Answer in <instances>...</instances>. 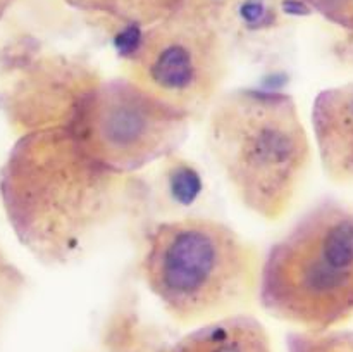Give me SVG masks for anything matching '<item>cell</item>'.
Segmentation results:
<instances>
[{
  "instance_id": "3957f363",
  "label": "cell",
  "mask_w": 353,
  "mask_h": 352,
  "mask_svg": "<svg viewBox=\"0 0 353 352\" xmlns=\"http://www.w3.org/2000/svg\"><path fill=\"white\" fill-rule=\"evenodd\" d=\"M261 255L238 231L210 217L155 224L140 273L162 309L181 324L245 313L259 295Z\"/></svg>"
},
{
  "instance_id": "7a4b0ae2",
  "label": "cell",
  "mask_w": 353,
  "mask_h": 352,
  "mask_svg": "<svg viewBox=\"0 0 353 352\" xmlns=\"http://www.w3.org/2000/svg\"><path fill=\"white\" fill-rule=\"evenodd\" d=\"M205 140L236 199L274 223L295 204L312 162V144L295 99L234 88L209 107Z\"/></svg>"
},
{
  "instance_id": "7c38bea8",
  "label": "cell",
  "mask_w": 353,
  "mask_h": 352,
  "mask_svg": "<svg viewBox=\"0 0 353 352\" xmlns=\"http://www.w3.org/2000/svg\"><path fill=\"white\" fill-rule=\"evenodd\" d=\"M334 26L353 33V0H296Z\"/></svg>"
},
{
  "instance_id": "5b68a950",
  "label": "cell",
  "mask_w": 353,
  "mask_h": 352,
  "mask_svg": "<svg viewBox=\"0 0 353 352\" xmlns=\"http://www.w3.org/2000/svg\"><path fill=\"white\" fill-rule=\"evenodd\" d=\"M190 121L186 110L123 75L86 88L65 126L97 161L133 175L178 150Z\"/></svg>"
},
{
  "instance_id": "52a82bcc",
  "label": "cell",
  "mask_w": 353,
  "mask_h": 352,
  "mask_svg": "<svg viewBox=\"0 0 353 352\" xmlns=\"http://www.w3.org/2000/svg\"><path fill=\"white\" fill-rule=\"evenodd\" d=\"M99 79L97 69L78 57L59 52L33 55L7 93L9 119L23 133L68 124L79 97Z\"/></svg>"
},
{
  "instance_id": "277c9868",
  "label": "cell",
  "mask_w": 353,
  "mask_h": 352,
  "mask_svg": "<svg viewBox=\"0 0 353 352\" xmlns=\"http://www.w3.org/2000/svg\"><path fill=\"white\" fill-rule=\"evenodd\" d=\"M257 299L300 330H331L353 320L352 202L321 200L271 245Z\"/></svg>"
},
{
  "instance_id": "ba28073f",
  "label": "cell",
  "mask_w": 353,
  "mask_h": 352,
  "mask_svg": "<svg viewBox=\"0 0 353 352\" xmlns=\"http://www.w3.org/2000/svg\"><path fill=\"white\" fill-rule=\"evenodd\" d=\"M312 131L327 178L340 185L353 183V81L317 93Z\"/></svg>"
},
{
  "instance_id": "9c48e42d",
  "label": "cell",
  "mask_w": 353,
  "mask_h": 352,
  "mask_svg": "<svg viewBox=\"0 0 353 352\" xmlns=\"http://www.w3.org/2000/svg\"><path fill=\"white\" fill-rule=\"evenodd\" d=\"M161 352H274V349L264 324L241 313L200 324Z\"/></svg>"
},
{
  "instance_id": "5bb4252c",
  "label": "cell",
  "mask_w": 353,
  "mask_h": 352,
  "mask_svg": "<svg viewBox=\"0 0 353 352\" xmlns=\"http://www.w3.org/2000/svg\"><path fill=\"white\" fill-rule=\"evenodd\" d=\"M14 0H0V19L6 16V12L9 10V7L12 6Z\"/></svg>"
},
{
  "instance_id": "8fae6325",
  "label": "cell",
  "mask_w": 353,
  "mask_h": 352,
  "mask_svg": "<svg viewBox=\"0 0 353 352\" xmlns=\"http://www.w3.org/2000/svg\"><path fill=\"white\" fill-rule=\"evenodd\" d=\"M288 352H353V330H296L286 335Z\"/></svg>"
},
{
  "instance_id": "4fadbf2b",
  "label": "cell",
  "mask_w": 353,
  "mask_h": 352,
  "mask_svg": "<svg viewBox=\"0 0 353 352\" xmlns=\"http://www.w3.org/2000/svg\"><path fill=\"white\" fill-rule=\"evenodd\" d=\"M241 0H183L179 9H185L188 12L196 14V16L207 17V19L217 23L224 12L240 3Z\"/></svg>"
},
{
  "instance_id": "8992f818",
  "label": "cell",
  "mask_w": 353,
  "mask_h": 352,
  "mask_svg": "<svg viewBox=\"0 0 353 352\" xmlns=\"http://www.w3.org/2000/svg\"><path fill=\"white\" fill-rule=\"evenodd\" d=\"M123 66L126 78L193 117L221 95L230 55L217 23L178 9L138 28L123 50Z\"/></svg>"
},
{
  "instance_id": "30bf717a",
  "label": "cell",
  "mask_w": 353,
  "mask_h": 352,
  "mask_svg": "<svg viewBox=\"0 0 353 352\" xmlns=\"http://www.w3.org/2000/svg\"><path fill=\"white\" fill-rule=\"evenodd\" d=\"M78 10L112 17L134 28L164 19L181 7L183 0H64Z\"/></svg>"
},
{
  "instance_id": "6da1fadb",
  "label": "cell",
  "mask_w": 353,
  "mask_h": 352,
  "mask_svg": "<svg viewBox=\"0 0 353 352\" xmlns=\"http://www.w3.org/2000/svg\"><path fill=\"white\" fill-rule=\"evenodd\" d=\"M130 173L83 148L65 124L19 135L0 169V202L14 235L41 264L85 257L130 209Z\"/></svg>"
}]
</instances>
